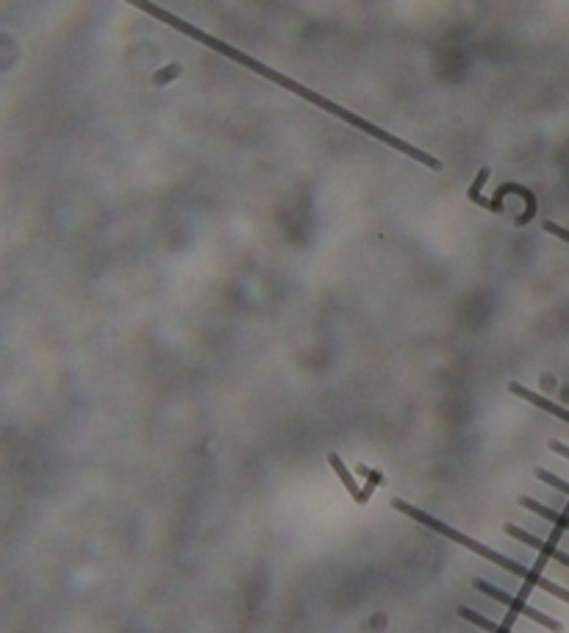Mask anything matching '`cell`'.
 I'll list each match as a JSON object with an SVG mask.
<instances>
[{"instance_id": "cell-7", "label": "cell", "mask_w": 569, "mask_h": 633, "mask_svg": "<svg viewBox=\"0 0 569 633\" xmlns=\"http://www.w3.org/2000/svg\"><path fill=\"white\" fill-rule=\"evenodd\" d=\"M489 167H481V170H478V178H475V184H472L470 187V192H467V198L472 200V203H478V206H483V209H489V211H495V214H500V206H497L495 200H486V198H481V187L483 184H486V178H489Z\"/></svg>"}, {"instance_id": "cell-10", "label": "cell", "mask_w": 569, "mask_h": 633, "mask_svg": "<svg viewBox=\"0 0 569 633\" xmlns=\"http://www.w3.org/2000/svg\"><path fill=\"white\" fill-rule=\"evenodd\" d=\"M181 73H184L181 64H170V67H164V70H159V73L153 75V84H156V87H164L167 81H173V78H178Z\"/></svg>"}, {"instance_id": "cell-8", "label": "cell", "mask_w": 569, "mask_h": 633, "mask_svg": "<svg viewBox=\"0 0 569 633\" xmlns=\"http://www.w3.org/2000/svg\"><path fill=\"white\" fill-rule=\"evenodd\" d=\"M458 617L472 622V625H478V628H483L486 633H514V631H508V628H503V625H497L495 620H489V617L478 614V611L467 609V606H461V609H458Z\"/></svg>"}, {"instance_id": "cell-3", "label": "cell", "mask_w": 569, "mask_h": 633, "mask_svg": "<svg viewBox=\"0 0 569 633\" xmlns=\"http://www.w3.org/2000/svg\"><path fill=\"white\" fill-rule=\"evenodd\" d=\"M506 534L514 536L517 542H525V545H531L533 550H536V553H542V556H547V559H553V561H558V564H564V567H569V553H564V550H558V547H553V545H547L545 539H539V536L528 534V531H522V528H517V525H511V522L506 525Z\"/></svg>"}, {"instance_id": "cell-11", "label": "cell", "mask_w": 569, "mask_h": 633, "mask_svg": "<svg viewBox=\"0 0 569 633\" xmlns=\"http://www.w3.org/2000/svg\"><path fill=\"white\" fill-rule=\"evenodd\" d=\"M359 472H361V475H367V478H370V484H375V486L386 484V478H384V475H381V472H372L370 467H364V464H361V467H359Z\"/></svg>"}, {"instance_id": "cell-1", "label": "cell", "mask_w": 569, "mask_h": 633, "mask_svg": "<svg viewBox=\"0 0 569 633\" xmlns=\"http://www.w3.org/2000/svg\"><path fill=\"white\" fill-rule=\"evenodd\" d=\"M392 509L400 511V514H406L409 520L420 522V525H425V528H431V531H436V534L447 536L450 542H456V545H461L464 550H472V553H478V556H483V559H489L492 564H497V567H503V570L511 572V575H517V578H522V581H528V584L536 586V589H542V592H547V595H553V597H558V600H564V603H569V592H567V589H561V586L553 584V581H547V578H542L539 572H533V570H528V567H522L520 561L508 559V556H503V553H497V550H492V547H486V545H481V542H475L472 536L461 534V531H456V528H450L447 522L436 520V517H431V514H425V511H420L417 506H411V503H406V500H397V497H395V500H392Z\"/></svg>"}, {"instance_id": "cell-12", "label": "cell", "mask_w": 569, "mask_h": 633, "mask_svg": "<svg viewBox=\"0 0 569 633\" xmlns=\"http://www.w3.org/2000/svg\"><path fill=\"white\" fill-rule=\"evenodd\" d=\"M545 231H547V234L558 236V239H564V242H569V231H567V228H561V225L545 223Z\"/></svg>"}, {"instance_id": "cell-2", "label": "cell", "mask_w": 569, "mask_h": 633, "mask_svg": "<svg viewBox=\"0 0 569 633\" xmlns=\"http://www.w3.org/2000/svg\"><path fill=\"white\" fill-rule=\"evenodd\" d=\"M472 586L478 589V592H483L486 597H492V600H497V603H503V606H508L511 611H517L520 617H525V620H533V622H539L542 628H547V631H561V622L553 620V617H547V614H542V611H536L533 606H528L525 600H520V597H514V595H508V592H503V589H497V586L492 584H486L483 578H475L472 581Z\"/></svg>"}, {"instance_id": "cell-9", "label": "cell", "mask_w": 569, "mask_h": 633, "mask_svg": "<svg viewBox=\"0 0 569 633\" xmlns=\"http://www.w3.org/2000/svg\"><path fill=\"white\" fill-rule=\"evenodd\" d=\"M536 478H539V481H545L547 486H553V489H558L561 495L569 497V484H567V481H561V478H558V475H553L550 470H536Z\"/></svg>"}, {"instance_id": "cell-6", "label": "cell", "mask_w": 569, "mask_h": 633, "mask_svg": "<svg viewBox=\"0 0 569 633\" xmlns=\"http://www.w3.org/2000/svg\"><path fill=\"white\" fill-rule=\"evenodd\" d=\"M520 506H522V509L533 511V514H539L542 520H550L553 525H558L561 531H567V534H569V517H567V514H561V511H556V509H547V506H542L539 500H533V497H528V495L520 497Z\"/></svg>"}, {"instance_id": "cell-13", "label": "cell", "mask_w": 569, "mask_h": 633, "mask_svg": "<svg viewBox=\"0 0 569 633\" xmlns=\"http://www.w3.org/2000/svg\"><path fill=\"white\" fill-rule=\"evenodd\" d=\"M550 450L558 453V456H564V459H569V445H564V442H556V439H553V442H550Z\"/></svg>"}, {"instance_id": "cell-4", "label": "cell", "mask_w": 569, "mask_h": 633, "mask_svg": "<svg viewBox=\"0 0 569 633\" xmlns=\"http://www.w3.org/2000/svg\"><path fill=\"white\" fill-rule=\"evenodd\" d=\"M328 464L334 467L336 475L342 478V484H345V489L353 495V500L356 503H367L372 497V492H375V484H370L367 489H359V484H356V478L350 475V470L345 467V461H342V456H336V453H328Z\"/></svg>"}, {"instance_id": "cell-5", "label": "cell", "mask_w": 569, "mask_h": 633, "mask_svg": "<svg viewBox=\"0 0 569 633\" xmlns=\"http://www.w3.org/2000/svg\"><path fill=\"white\" fill-rule=\"evenodd\" d=\"M511 392H514L517 398L528 400V403H533V406H539L542 411H547V414H553V417H558V420H564L569 425V411L564 409V406H558V403H553V400H547V398H542V395H536V392H531V389H525L522 384H511Z\"/></svg>"}]
</instances>
